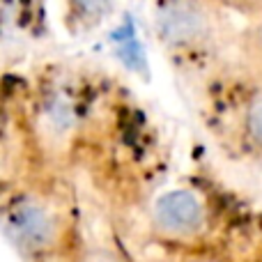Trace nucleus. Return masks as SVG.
I'll use <instances>...</instances> for the list:
<instances>
[{
	"label": "nucleus",
	"instance_id": "20e7f679",
	"mask_svg": "<svg viewBox=\"0 0 262 262\" xmlns=\"http://www.w3.org/2000/svg\"><path fill=\"white\" fill-rule=\"evenodd\" d=\"M242 134L262 152V88L251 92L242 106Z\"/></svg>",
	"mask_w": 262,
	"mask_h": 262
},
{
	"label": "nucleus",
	"instance_id": "39448f33",
	"mask_svg": "<svg viewBox=\"0 0 262 262\" xmlns=\"http://www.w3.org/2000/svg\"><path fill=\"white\" fill-rule=\"evenodd\" d=\"M216 3L230 9L237 16L262 23V0H216Z\"/></svg>",
	"mask_w": 262,
	"mask_h": 262
},
{
	"label": "nucleus",
	"instance_id": "423d86ee",
	"mask_svg": "<svg viewBox=\"0 0 262 262\" xmlns=\"http://www.w3.org/2000/svg\"><path fill=\"white\" fill-rule=\"evenodd\" d=\"M78 262H127L120 253H115L108 246H88L81 251Z\"/></svg>",
	"mask_w": 262,
	"mask_h": 262
},
{
	"label": "nucleus",
	"instance_id": "f03ea898",
	"mask_svg": "<svg viewBox=\"0 0 262 262\" xmlns=\"http://www.w3.org/2000/svg\"><path fill=\"white\" fill-rule=\"evenodd\" d=\"M5 230L16 246L32 255H49L62 246L67 237L62 214L39 198H18L5 212Z\"/></svg>",
	"mask_w": 262,
	"mask_h": 262
},
{
	"label": "nucleus",
	"instance_id": "7ed1b4c3",
	"mask_svg": "<svg viewBox=\"0 0 262 262\" xmlns=\"http://www.w3.org/2000/svg\"><path fill=\"white\" fill-rule=\"evenodd\" d=\"M152 228L161 239L172 244H189L207 232V203L191 189H172L161 193L152 205Z\"/></svg>",
	"mask_w": 262,
	"mask_h": 262
},
{
	"label": "nucleus",
	"instance_id": "f257e3e1",
	"mask_svg": "<svg viewBox=\"0 0 262 262\" xmlns=\"http://www.w3.org/2000/svg\"><path fill=\"white\" fill-rule=\"evenodd\" d=\"M235 18L216 0H157L154 30L168 53L205 58L235 41Z\"/></svg>",
	"mask_w": 262,
	"mask_h": 262
},
{
	"label": "nucleus",
	"instance_id": "0eeeda50",
	"mask_svg": "<svg viewBox=\"0 0 262 262\" xmlns=\"http://www.w3.org/2000/svg\"><path fill=\"white\" fill-rule=\"evenodd\" d=\"M76 5L83 9V12L88 14H101L106 9V5H108V0H76Z\"/></svg>",
	"mask_w": 262,
	"mask_h": 262
}]
</instances>
